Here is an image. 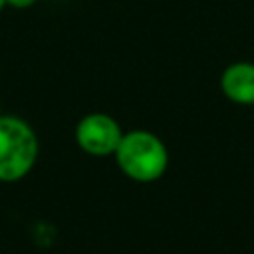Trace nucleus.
I'll return each instance as SVG.
<instances>
[{
    "label": "nucleus",
    "mask_w": 254,
    "mask_h": 254,
    "mask_svg": "<svg viewBox=\"0 0 254 254\" xmlns=\"http://www.w3.org/2000/svg\"><path fill=\"white\" fill-rule=\"evenodd\" d=\"M123 175L137 183H151L163 177L169 165L165 143L151 131L133 129L123 133L117 151L113 153Z\"/></svg>",
    "instance_id": "obj_1"
},
{
    "label": "nucleus",
    "mask_w": 254,
    "mask_h": 254,
    "mask_svg": "<svg viewBox=\"0 0 254 254\" xmlns=\"http://www.w3.org/2000/svg\"><path fill=\"white\" fill-rule=\"evenodd\" d=\"M38 159V139L34 129L20 117L0 115V181L24 179Z\"/></svg>",
    "instance_id": "obj_2"
},
{
    "label": "nucleus",
    "mask_w": 254,
    "mask_h": 254,
    "mask_svg": "<svg viewBox=\"0 0 254 254\" xmlns=\"http://www.w3.org/2000/svg\"><path fill=\"white\" fill-rule=\"evenodd\" d=\"M123 131L107 113H87L75 127L77 145L93 157H109L117 151Z\"/></svg>",
    "instance_id": "obj_3"
},
{
    "label": "nucleus",
    "mask_w": 254,
    "mask_h": 254,
    "mask_svg": "<svg viewBox=\"0 0 254 254\" xmlns=\"http://www.w3.org/2000/svg\"><path fill=\"white\" fill-rule=\"evenodd\" d=\"M220 89L238 105H254V64H230L220 75Z\"/></svg>",
    "instance_id": "obj_4"
},
{
    "label": "nucleus",
    "mask_w": 254,
    "mask_h": 254,
    "mask_svg": "<svg viewBox=\"0 0 254 254\" xmlns=\"http://www.w3.org/2000/svg\"><path fill=\"white\" fill-rule=\"evenodd\" d=\"M34 2L36 0H6V4L12 8H30Z\"/></svg>",
    "instance_id": "obj_5"
},
{
    "label": "nucleus",
    "mask_w": 254,
    "mask_h": 254,
    "mask_svg": "<svg viewBox=\"0 0 254 254\" xmlns=\"http://www.w3.org/2000/svg\"><path fill=\"white\" fill-rule=\"evenodd\" d=\"M4 6H6V0H0V10H2Z\"/></svg>",
    "instance_id": "obj_6"
},
{
    "label": "nucleus",
    "mask_w": 254,
    "mask_h": 254,
    "mask_svg": "<svg viewBox=\"0 0 254 254\" xmlns=\"http://www.w3.org/2000/svg\"><path fill=\"white\" fill-rule=\"evenodd\" d=\"M0 115H2V113H0Z\"/></svg>",
    "instance_id": "obj_7"
}]
</instances>
